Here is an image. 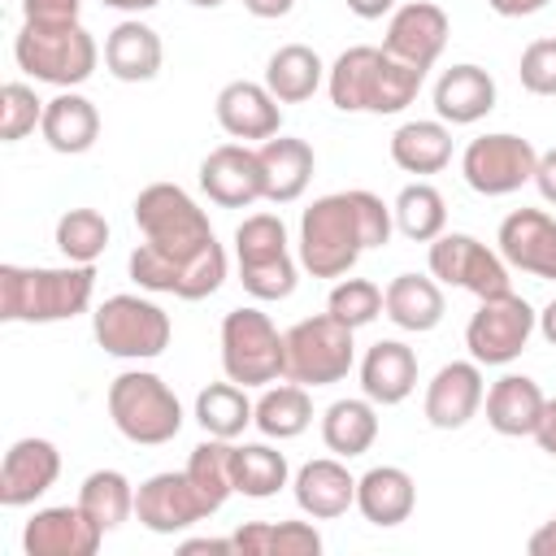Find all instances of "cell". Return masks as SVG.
<instances>
[{"instance_id":"6da1fadb","label":"cell","mask_w":556,"mask_h":556,"mask_svg":"<svg viewBox=\"0 0 556 556\" xmlns=\"http://www.w3.org/2000/svg\"><path fill=\"white\" fill-rule=\"evenodd\" d=\"M391 208L365 187L321 195L300 217V265L313 278H343L365 248H382L391 239Z\"/></svg>"},{"instance_id":"7a4b0ae2","label":"cell","mask_w":556,"mask_h":556,"mask_svg":"<svg viewBox=\"0 0 556 556\" xmlns=\"http://www.w3.org/2000/svg\"><path fill=\"white\" fill-rule=\"evenodd\" d=\"M426 70L404 65L387 48L356 43L339 52V61L326 70L330 104L343 113H400L417 100Z\"/></svg>"},{"instance_id":"3957f363","label":"cell","mask_w":556,"mask_h":556,"mask_svg":"<svg viewBox=\"0 0 556 556\" xmlns=\"http://www.w3.org/2000/svg\"><path fill=\"white\" fill-rule=\"evenodd\" d=\"M96 291L91 265H61V269H26V265H0V317L4 321H70L87 313Z\"/></svg>"},{"instance_id":"277c9868","label":"cell","mask_w":556,"mask_h":556,"mask_svg":"<svg viewBox=\"0 0 556 556\" xmlns=\"http://www.w3.org/2000/svg\"><path fill=\"white\" fill-rule=\"evenodd\" d=\"M13 56L35 83L70 91L96 74L100 48L83 30V22H22L13 39Z\"/></svg>"},{"instance_id":"5b68a950","label":"cell","mask_w":556,"mask_h":556,"mask_svg":"<svg viewBox=\"0 0 556 556\" xmlns=\"http://www.w3.org/2000/svg\"><path fill=\"white\" fill-rule=\"evenodd\" d=\"M109 417L122 439L161 447L182 430V404L165 378L148 369H126L109 382Z\"/></svg>"},{"instance_id":"8992f818","label":"cell","mask_w":556,"mask_h":556,"mask_svg":"<svg viewBox=\"0 0 556 556\" xmlns=\"http://www.w3.org/2000/svg\"><path fill=\"white\" fill-rule=\"evenodd\" d=\"M135 226L143 230V243H152L156 252L174 256V261H191L200 256L213 239L208 213L178 187V182H152L135 195Z\"/></svg>"},{"instance_id":"52a82bcc","label":"cell","mask_w":556,"mask_h":556,"mask_svg":"<svg viewBox=\"0 0 556 556\" xmlns=\"http://www.w3.org/2000/svg\"><path fill=\"white\" fill-rule=\"evenodd\" d=\"M222 369L239 387H269L287 374V339L261 308H230L222 317Z\"/></svg>"},{"instance_id":"ba28073f","label":"cell","mask_w":556,"mask_h":556,"mask_svg":"<svg viewBox=\"0 0 556 556\" xmlns=\"http://www.w3.org/2000/svg\"><path fill=\"white\" fill-rule=\"evenodd\" d=\"M239 282L252 300H287L295 291V261L287 252V226L278 213H252L235 230Z\"/></svg>"},{"instance_id":"9c48e42d","label":"cell","mask_w":556,"mask_h":556,"mask_svg":"<svg viewBox=\"0 0 556 556\" xmlns=\"http://www.w3.org/2000/svg\"><path fill=\"white\" fill-rule=\"evenodd\" d=\"M287 382L300 387H330L343 382L356 365V343H352V326H343L334 313H317L295 321L287 334Z\"/></svg>"},{"instance_id":"30bf717a","label":"cell","mask_w":556,"mask_h":556,"mask_svg":"<svg viewBox=\"0 0 556 556\" xmlns=\"http://www.w3.org/2000/svg\"><path fill=\"white\" fill-rule=\"evenodd\" d=\"M96 343L122 361H152L169 348V313L143 295H109L91 317Z\"/></svg>"},{"instance_id":"8fae6325","label":"cell","mask_w":556,"mask_h":556,"mask_svg":"<svg viewBox=\"0 0 556 556\" xmlns=\"http://www.w3.org/2000/svg\"><path fill=\"white\" fill-rule=\"evenodd\" d=\"M534 330H539V313L517 291H500V295L478 300L465 326V348L478 365H508L526 352Z\"/></svg>"},{"instance_id":"7c38bea8","label":"cell","mask_w":556,"mask_h":556,"mask_svg":"<svg viewBox=\"0 0 556 556\" xmlns=\"http://www.w3.org/2000/svg\"><path fill=\"white\" fill-rule=\"evenodd\" d=\"M130 278L143 291H165L178 300H204L226 282V252H222V243H208L200 256L174 261V256L156 252L152 243H139L130 252Z\"/></svg>"},{"instance_id":"4fadbf2b","label":"cell","mask_w":556,"mask_h":556,"mask_svg":"<svg viewBox=\"0 0 556 556\" xmlns=\"http://www.w3.org/2000/svg\"><path fill=\"white\" fill-rule=\"evenodd\" d=\"M534 165H539L534 143L521 139V135H508V130L478 135L465 148V156H460V174H465V182L478 195H508V191H517L521 182L534 178Z\"/></svg>"},{"instance_id":"5bb4252c","label":"cell","mask_w":556,"mask_h":556,"mask_svg":"<svg viewBox=\"0 0 556 556\" xmlns=\"http://www.w3.org/2000/svg\"><path fill=\"white\" fill-rule=\"evenodd\" d=\"M430 274L447 287H460V291H473L478 300L486 295H500V291H513L508 287V265L500 252H491L482 239L473 235H460V230H443L434 243H430Z\"/></svg>"},{"instance_id":"9a60e30c","label":"cell","mask_w":556,"mask_h":556,"mask_svg":"<svg viewBox=\"0 0 556 556\" xmlns=\"http://www.w3.org/2000/svg\"><path fill=\"white\" fill-rule=\"evenodd\" d=\"M135 517L143 530L152 534H178L204 517H213V508L204 504V495L195 491V482L187 478V469H165V473H152L148 482H139L135 491Z\"/></svg>"},{"instance_id":"2e32d148","label":"cell","mask_w":556,"mask_h":556,"mask_svg":"<svg viewBox=\"0 0 556 556\" xmlns=\"http://www.w3.org/2000/svg\"><path fill=\"white\" fill-rule=\"evenodd\" d=\"M200 187L222 208H248L265 200V174L261 156L248 143H222L200 161Z\"/></svg>"},{"instance_id":"e0dca14e","label":"cell","mask_w":556,"mask_h":556,"mask_svg":"<svg viewBox=\"0 0 556 556\" xmlns=\"http://www.w3.org/2000/svg\"><path fill=\"white\" fill-rule=\"evenodd\" d=\"M382 48L391 56H400L404 65H417V70H430L443 48H447V13L430 0H408L391 13L387 22V39Z\"/></svg>"},{"instance_id":"ac0fdd59","label":"cell","mask_w":556,"mask_h":556,"mask_svg":"<svg viewBox=\"0 0 556 556\" xmlns=\"http://www.w3.org/2000/svg\"><path fill=\"white\" fill-rule=\"evenodd\" d=\"M61 478V452L52 439H17L0 460V504L26 508Z\"/></svg>"},{"instance_id":"d6986e66","label":"cell","mask_w":556,"mask_h":556,"mask_svg":"<svg viewBox=\"0 0 556 556\" xmlns=\"http://www.w3.org/2000/svg\"><path fill=\"white\" fill-rule=\"evenodd\" d=\"M495 243L504 265L534 278H556V217H547L543 208H513L500 222Z\"/></svg>"},{"instance_id":"ffe728a7","label":"cell","mask_w":556,"mask_h":556,"mask_svg":"<svg viewBox=\"0 0 556 556\" xmlns=\"http://www.w3.org/2000/svg\"><path fill=\"white\" fill-rule=\"evenodd\" d=\"M213 113H217V126L239 143H252V139L265 143L282 130V109L265 83H248V78L226 83L213 100Z\"/></svg>"},{"instance_id":"44dd1931","label":"cell","mask_w":556,"mask_h":556,"mask_svg":"<svg viewBox=\"0 0 556 556\" xmlns=\"http://www.w3.org/2000/svg\"><path fill=\"white\" fill-rule=\"evenodd\" d=\"M100 539H104V530L78 504L39 508L22 530L26 556H96Z\"/></svg>"},{"instance_id":"7402d4cb","label":"cell","mask_w":556,"mask_h":556,"mask_svg":"<svg viewBox=\"0 0 556 556\" xmlns=\"http://www.w3.org/2000/svg\"><path fill=\"white\" fill-rule=\"evenodd\" d=\"M482 395H486V387H482L478 361H452L426 387V421L434 430H460L482 408Z\"/></svg>"},{"instance_id":"603a6c76","label":"cell","mask_w":556,"mask_h":556,"mask_svg":"<svg viewBox=\"0 0 556 556\" xmlns=\"http://www.w3.org/2000/svg\"><path fill=\"white\" fill-rule=\"evenodd\" d=\"M291 486H295L300 513H308L313 521H334L356 504V478L348 473V465L339 456H317V460L300 465Z\"/></svg>"},{"instance_id":"cb8c5ba5","label":"cell","mask_w":556,"mask_h":556,"mask_svg":"<svg viewBox=\"0 0 556 556\" xmlns=\"http://www.w3.org/2000/svg\"><path fill=\"white\" fill-rule=\"evenodd\" d=\"M495 109V78L482 65H452L434 83V113L447 126H473Z\"/></svg>"},{"instance_id":"d4e9b609","label":"cell","mask_w":556,"mask_h":556,"mask_svg":"<svg viewBox=\"0 0 556 556\" xmlns=\"http://www.w3.org/2000/svg\"><path fill=\"white\" fill-rule=\"evenodd\" d=\"M161 56H165L161 35L148 22H139V17L117 22L109 30V39H104V65H109V74L117 83H148V78H156L161 74Z\"/></svg>"},{"instance_id":"484cf974","label":"cell","mask_w":556,"mask_h":556,"mask_svg":"<svg viewBox=\"0 0 556 556\" xmlns=\"http://www.w3.org/2000/svg\"><path fill=\"white\" fill-rule=\"evenodd\" d=\"M417 387V352L400 339H378L361 361V391L374 404H400Z\"/></svg>"},{"instance_id":"4316f807","label":"cell","mask_w":556,"mask_h":556,"mask_svg":"<svg viewBox=\"0 0 556 556\" xmlns=\"http://www.w3.org/2000/svg\"><path fill=\"white\" fill-rule=\"evenodd\" d=\"M417 486L400 465H374L356 478V508L369 526H400L413 517Z\"/></svg>"},{"instance_id":"83f0119b","label":"cell","mask_w":556,"mask_h":556,"mask_svg":"<svg viewBox=\"0 0 556 556\" xmlns=\"http://www.w3.org/2000/svg\"><path fill=\"white\" fill-rule=\"evenodd\" d=\"M261 156V174H265V200L269 204H291L304 195L308 178H313V148L304 139H291V135H274L256 148Z\"/></svg>"},{"instance_id":"f1b7e54d","label":"cell","mask_w":556,"mask_h":556,"mask_svg":"<svg viewBox=\"0 0 556 556\" xmlns=\"http://www.w3.org/2000/svg\"><path fill=\"white\" fill-rule=\"evenodd\" d=\"M543 404L547 395L539 391L534 378L526 374H504L500 382H491L486 391V426L504 439H521V434H534L539 417H543Z\"/></svg>"},{"instance_id":"f546056e","label":"cell","mask_w":556,"mask_h":556,"mask_svg":"<svg viewBox=\"0 0 556 556\" xmlns=\"http://www.w3.org/2000/svg\"><path fill=\"white\" fill-rule=\"evenodd\" d=\"M443 287L439 278L430 274H395L382 291V313L400 326V330H413V334H426L443 321Z\"/></svg>"},{"instance_id":"4dcf8cb0","label":"cell","mask_w":556,"mask_h":556,"mask_svg":"<svg viewBox=\"0 0 556 556\" xmlns=\"http://www.w3.org/2000/svg\"><path fill=\"white\" fill-rule=\"evenodd\" d=\"M39 130H43V139H48L52 152L78 156V152H87V148L100 139V113H96V104H91L87 96L61 91V96H52V100L43 104Z\"/></svg>"},{"instance_id":"1f68e13d","label":"cell","mask_w":556,"mask_h":556,"mask_svg":"<svg viewBox=\"0 0 556 556\" xmlns=\"http://www.w3.org/2000/svg\"><path fill=\"white\" fill-rule=\"evenodd\" d=\"M374 439H378V404L365 395V400H334L326 413H321V443L334 452V456H343V460H352V456H361V452H369L374 447Z\"/></svg>"},{"instance_id":"d6a6232c","label":"cell","mask_w":556,"mask_h":556,"mask_svg":"<svg viewBox=\"0 0 556 556\" xmlns=\"http://www.w3.org/2000/svg\"><path fill=\"white\" fill-rule=\"evenodd\" d=\"M326 65L308 43H282L269 61H265V87L274 91L278 104H300L313 100V91L321 87Z\"/></svg>"},{"instance_id":"836d02e7","label":"cell","mask_w":556,"mask_h":556,"mask_svg":"<svg viewBox=\"0 0 556 556\" xmlns=\"http://www.w3.org/2000/svg\"><path fill=\"white\" fill-rule=\"evenodd\" d=\"M391 161L404 174H439L452 161V130L447 122H404L391 135Z\"/></svg>"},{"instance_id":"e575fe53","label":"cell","mask_w":556,"mask_h":556,"mask_svg":"<svg viewBox=\"0 0 556 556\" xmlns=\"http://www.w3.org/2000/svg\"><path fill=\"white\" fill-rule=\"evenodd\" d=\"M239 556H317L321 534L308 521H248L235 534Z\"/></svg>"},{"instance_id":"d590c367","label":"cell","mask_w":556,"mask_h":556,"mask_svg":"<svg viewBox=\"0 0 556 556\" xmlns=\"http://www.w3.org/2000/svg\"><path fill=\"white\" fill-rule=\"evenodd\" d=\"M256 417V404L243 395L239 382H208L200 395H195V421L204 434L213 439H239L248 430V421Z\"/></svg>"},{"instance_id":"8d00e7d4","label":"cell","mask_w":556,"mask_h":556,"mask_svg":"<svg viewBox=\"0 0 556 556\" xmlns=\"http://www.w3.org/2000/svg\"><path fill=\"white\" fill-rule=\"evenodd\" d=\"M78 508L109 534L135 513V486H130V478L122 469H96L78 486Z\"/></svg>"},{"instance_id":"74e56055","label":"cell","mask_w":556,"mask_h":556,"mask_svg":"<svg viewBox=\"0 0 556 556\" xmlns=\"http://www.w3.org/2000/svg\"><path fill=\"white\" fill-rule=\"evenodd\" d=\"M187 478L195 482V491L204 495V504L217 513L235 495V439H213L208 434L200 447H191Z\"/></svg>"},{"instance_id":"f35d334b","label":"cell","mask_w":556,"mask_h":556,"mask_svg":"<svg viewBox=\"0 0 556 556\" xmlns=\"http://www.w3.org/2000/svg\"><path fill=\"white\" fill-rule=\"evenodd\" d=\"M391 217H395V226H400L404 239H413V243H434V239L443 235V226H447V204H443L439 187H430V182H408V187L395 195Z\"/></svg>"},{"instance_id":"ab89813d","label":"cell","mask_w":556,"mask_h":556,"mask_svg":"<svg viewBox=\"0 0 556 556\" xmlns=\"http://www.w3.org/2000/svg\"><path fill=\"white\" fill-rule=\"evenodd\" d=\"M256 430L265 439H295L308 430L313 421V400H308V387L300 382H287V387H269L261 400H256Z\"/></svg>"},{"instance_id":"60d3db41","label":"cell","mask_w":556,"mask_h":556,"mask_svg":"<svg viewBox=\"0 0 556 556\" xmlns=\"http://www.w3.org/2000/svg\"><path fill=\"white\" fill-rule=\"evenodd\" d=\"M291 465L282 452H274L269 443H243L235 447V491L248 500H269L287 486Z\"/></svg>"},{"instance_id":"b9f144b4","label":"cell","mask_w":556,"mask_h":556,"mask_svg":"<svg viewBox=\"0 0 556 556\" xmlns=\"http://www.w3.org/2000/svg\"><path fill=\"white\" fill-rule=\"evenodd\" d=\"M56 248L74 265H96V256L109 248V222L96 208H70L56 222Z\"/></svg>"},{"instance_id":"7bdbcfd3","label":"cell","mask_w":556,"mask_h":556,"mask_svg":"<svg viewBox=\"0 0 556 556\" xmlns=\"http://www.w3.org/2000/svg\"><path fill=\"white\" fill-rule=\"evenodd\" d=\"M326 313H334L343 326L361 330L382 313V287L369 278H339L330 300H326Z\"/></svg>"},{"instance_id":"ee69618b","label":"cell","mask_w":556,"mask_h":556,"mask_svg":"<svg viewBox=\"0 0 556 556\" xmlns=\"http://www.w3.org/2000/svg\"><path fill=\"white\" fill-rule=\"evenodd\" d=\"M43 122V100L26 83H4L0 87V139L17 143Z\"/></svg>"},{"instance_id":"f6af8a7d","label":"cell","mask_w":556,"mask_h":556,"mask_svg":"<svg viewBox=\"0 0 556 556\" xmlns=\"http://www.w3.org/2000/svg\"><path fill=\"white\" fill-rule=\"evenodd\" d=\"M521 87L530 96H556V39H534L521 52Z\"/></svg>"},{"instance_id":"bcb514c9","label":"cell","mask_w":556,"mask_h":556,"mask_svg":"<svg viewBox=\"0 0 556 556\" xmlns=\"http://www.w3.org/2000/svg\"><path fill=\"white\" fill-rule=\"evenodd\" d=\"M83 0H22L26 22H78Z\"/></svg>"},{"instance_id":"7dc6e473","label":"cell","mask_w":556,"mask_h":556,"mask_svg":"<svg viewBox=\"0 0 556 556\" xmlns=\"http://www.w3.org/2000/svg\"><path fill=\"white\" fill-rule=\"evenodd\" d=\"M534 187H539V195H543L547 204H556V148H547V152L539 156V165H534Z\"/></svg>"},{"instance_id":"c3c4849f","label":"cell","mask_w":556,"mask_h":556,"mask_svg":"<svg viewBox=\"0 0 556 556\" xmlns=\"http://www.w3.org/2000/svg\"><path fill=\"white\" fill-rule=\"evenodd\" d=\"M534 443H539L547 456H556V400L543 404V417H539V426H534Z\"/></svg>"},{"instance_id":"681fc988","label":"cell","mask_w":556,"mask_h":556,"mask_svg":"<svg viewBox=\"0 0 556 556\" xmlns=\"http://www.w3.org/2000/svg\"><path fill=\"white\" fill-rule=\"evenodd\" d=\"M526 552H530V556H556V517H547V521L526 539Z\"/></svg>"},{"instance_id":"f907efd6","label":"cell","mask_w":556,"mask_h":556,"mask_svg":"<svg viewBox=\"0 0 556 556\" xmlns=\"http://www.w3.org/2000/svg\"><path fill=\"white\" fill-rule=\"evenodd\" d=\"M500 17H530L539 9H547V0H486Z\"/></svg>"},{"instance_id":"816d5d0a","label":"cell","mask_w":556,"mask_h":556,"mask_svg":"<svg viewBox=\"0 0 556 556\" xmlns=\"http://www.w3.org/2000/svg\"><path fill=\"white\" fill-rule=\"evenodd\" d=\"M243 9L252 13V17H287L291 9H295V0H243Z\"/></svg>"},{"instance_id":"f5cc1de1","label":"cell","mask_w":556,"mask_h":556,"mask_svg":"<svg viewBox=\"0 0 556 556\" xmlns=\"http://www.w3.org/2000/svg\"><path fill=\"white\" fill-rule=\"evenodd\" d=\"M182 552L191 556V552H213V556H230L235 552V539H187L182 543Z\"/></svg>"},{"instance_id":"db71d44e","label":"cell","mask_w":556,"mask_h":556,"mask_svg":"<svg viewBox=\"0 0 556 556\" xmlns=\"http://www.w3.org/2000/svg\"><path fill=\"white\" fill-rule=\"evenodd\" d=\"M348 9H352L356 17H365V22H374V17L391 13V9H395V0H348Z\"/></svg>"},{"instance_id":"11a10c76","label":"cell","mask_w":556,"mask_h":556,"mask_svg":"<svg viewBox=\"0 0 556 556\" xmlns=\"http://www.w3.org/2000/svg\"><path fill=\"white\" fill-rule=\"evenodd\" d=\"M539 334H543V339L556 348V300H552V304L539 313Z\"/></svg>"},{"instance_id":"9f6ffc18","label":"cell","mask_w":556,"mask_h":556,"mask_svg":"<svg viewBox=\"0 0 556 556\" xmlns=\"http://www.w3.org/2000/svg\"><path fill=\"white\" fill-rule=\"evenodd\" d=\"M100 4H109V9H122V13H148V9H156L161 0H100Z\"/></svg>"},{"instance_id":"6f0895ef","label":"cell","mask_w":556,"mask_h":556,"mask_svg":"<svg viewBox=\"0 0 556 556\" xmlns=\"http://www.w3.org/2000/svg\"><path fill=\"white\" fill-rule=\"evenodd\" d=\"M187 4H195V9H217V4H226V0H187Z\"/></svg>"}]
</instances>
